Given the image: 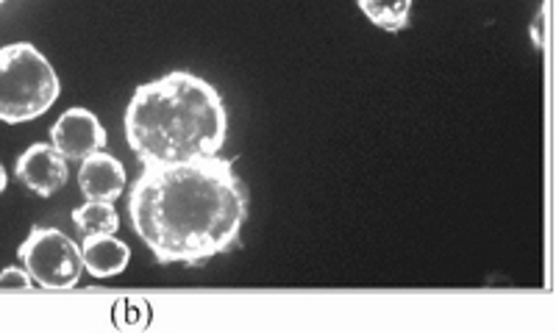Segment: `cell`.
Segmentation results:
<instances>
[{
    "label": "cell",
    "mask_w": 556,
    "mask_h": 333,
    "mask_svg": "<svg viewBox=\"0 0 556 333\" xmlns=\"http://www.w3.org/2000/svg\"><path fill=\"white\" fill-rule=\"evenodd\" d=\"M106 139V128L89 108H67L51 128V145L64 158H76V162L103 151Z\"/></svg>",
    "instance_id": "cell-5"
},
{
    "label": "cell",
    "mask_w": 556,
    "mask_h": 333,
    "mask_svg": "<svg viewBox=\"0 0 556 333\" xmlns=\"http://www.w3.org/2000/svg\"><path fill=\"white\" fill-rule=\"evenodd\" d=\"M0 3H7V0H0Z\"/></svg>",
    "instance_id": "cell-14"
},
{
    "label": "cell",
    "mask_w": 556,
    "mask_h": 333,
    "mask_svg": "<svg viewBox=\"0 0 556 333\" xmlns=\"http://www.w3.org/2000/svg\"><path fill=\"white\" fill-rule=\"evenodd\" d=\"M23 270L42 290H73L81 281V247L59 228H34L17 251Z\"/></svg>",
    "instance_id": "cell-4"
},
{
    "label": "cell",
    "mask_w": 556,
    "mask_h": 333,
    "mask_svg": "<svg viewBox=\"0 0 556 333\" xmlns=\"http://www.w3.org/2000/svg\"><path fill=\"white\" fill-rule=\"evenodd\" d=\"M34 281L23 267H7L0 272V290H31Z\"/></svg>",
    "instance_id": "cell-11"
},
{
    "label": "cell",
    "mask_w": 556,
    "mask_h": 333,
    "mask_svg": "<svg viewBox=\"0 0 556 333\" xmlns=\"http://www.w3.org/2000/svg\"><path fill=\"white\" fill-rule=\"evenodd\" d=\"M62 84L51 62L31 42L0 48V120L28 123L56 103Z\"/></svg>",
    "instance_id": "cell-3"
},
{
    "label": "cell",
    "mask_w": 556,
    "mask_h": 333,
    "mask_svg": "<svg viewBox=\"0 0 556 333\" xmlns=\"http://www.w3.org/2000/svg\"><path fill=\"white\" fill-rule=\"evenodd\" d=\"M14 172H17L20 181L26 183L34 195L39 197L56 195L70 178L67 158H64L53 145H45V142H37V145L28 148V151L17 158V170Z\"/></svg>",
    "instance_id": "cell-6"
},
{
    "label": "cell",
    "mask_w": 556,
    "mask_h": 333,
    "mask_svg": "<svg viewBox=\"0 0 556 333\" xmlns=\"http://www.w3.org/2000/svg\"><path fill=\"white\" fill-rule=\"evenodd\" d=\"M359 9L384 31H401L409 26L412 0H359Z\"/></svg>",
    "instance_id": "cell-10"
},
{
    "label": "cell",
    "mask_w": 556,
    "mask_h": 333,
    "mask_svg": "<svg viewBox=\"0 0 556 333\" xmlns=\"http://www.w3.org/2000/svg\"><path fill=\"white\" fill-rule=\"evenodd\" d=\"M543 20H545V9L540 7L538 14H534V20H531V42H534V48H543Z\"/></svg>",
    "instance_id": "cell-12"
},
{
    "label": "cell",
    "mask_w": 556,
    "mask_h": 333,
    "mask_svg": "<svg viewBox=\"0 0 556 333\" xmlns=\"http://www.w3.org/2000/svg\"><path fill=\"white\" fill-rule=\"evenodd\" d=\"M128 217L159 265L198 267L240 242L248 192L228 158L151 164L128 192Z\"/></svg>",
    "instance_id": "cell-1"
},
{
    "label": "cell",
    "mask_w": 556,
    "mask_h": 333,
    "mask_svg": "<svg viewBox=\"0 0 556 333\" xmlns=\"http://www.w3.org/2000/svg\"><path fill=\"white\" fill-rule=\"evenodd\" d=\"M73 222L84 236L92 233H114L121 228V214L109 201H87L73 212Z\"/></svg>",
    "instance_id": "cell-9"
},
{
    "label": "cell",
    "mask_w": 556,
    "mask_h": 333,
    "mask_svg": "<svg viewBox=\"0 0 556 333\" xmlns=\"http://www.w3.org/2000/svg\"><path fill=\"white\" fill-rule=\"evenodd\" d=\"M78 189L87 201H117L126 189V167L109 153H92V156L81 158Z\"/></svg>",
    "instance_id": "cell-7"
},
{
    "label": "cell",
    "mask_w": 556,
    "mask_h": 333,
    "mask_svg": "<svg viewBox=\"0 0 556 333\" xmlns=\"http://www.w3.org/2000/svg\"><path fill=\"white\" fill-rule=\"evenodd\" d=\"M7 183H9V176H7V170H3V164H0V192L7 189Z\"/></svg>",
    "instance_id": "cell-13"
},
{
    "label": "cell",
    "mask_w": 556,
    "mask_h": 333,
    "mask_svg": "<svg viewBox=\"0 0 556 333\" xmlns=\"http://www.w3.org/2000/svg\"><path fill=\"white\" fill-rule=\"evenodd\" d=\"M81 261L84 270L96 278H112L121 276L131 261V247L123 240H117L114 233H92L84 236L81 245Z\"/></svg>",
    "instance_id": "cell-8"
},
{
    "label": "cell",
    "mask_w": 556,
    "mask_h": 333,
    "mask_svg": "<svg viewBox=\"0 0 556 333\" xmlns=\"http://www.w3.org/2000/svg\"><path fill=\"white\" fill-rule=\"evenodd\" d=\"M123 131L142 167L190 162L223 151L228 112L212 84L176 69L134 89Z\"/></svg>",
    "instance_id": "cell-2"
}]
</instances>
